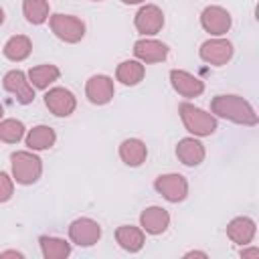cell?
Masks as SVG:
<instances>
[{
	"label": "cell",
	"mask_w": 259,
	"mask_h": 259,
	"mask_svg": "<svg viewBox=\"0 0 259 259\" xmlns=\"http://www.w3.org/2000/svg\"><path fill=\"white\" fill-rule=\"evenodd\" d=\"M210 113L214 117H223L239 125H257L259 121L253 105L241 95H227V93L214 95L210 101Z\"/></svg>",
	"instance_id": "1"
},
{
	"label": "cell",
	"mask_w": 259,
	"mask_h": 259,
	"mask_svg": "<svg viewBox=\"0 0 259 259\" xmlns=\"http://www.w3.org/2000/svg\"><path fill=\"white\" fill-rule=\"evenodd\" d=\"M178 113H180V119L186 127V132H190L192 136H198V138H204V136H210L217 132V117L188 101L180 103L178 107Z\"/></svg>",
	"instance_id": "2"
},
{
	"label": "cell",
	"mask_w": 259,
	"mask_h": 259,
	"mask_svg": "<svg viewBox=\"0 0 259 259\" xmlns=\"http://www.w3.org/2000/svg\"><path fill=\"white\" fill-rule=\"evenodd\" d=\"M10 166H12V178L22 186L34 184L42 174V160L28 150L14 152L10 156Z\"/></svg>",
	"instance_id": "3"
},
{
	"label": "cell",
	"mask_w": 259,
	"mask_h": 259,
	"mask_svg": "<svg viewBox=\"0 0 259 259\" xmlns=\"http://www.w3.org/2000/svg\"><path fill=\"white\" fill-rule=\"evenodd\" d=\"M49 24H51L53 34L57 38H61L63 42L75 45L85 36V22L73 14H61V12L51 14Z\"/></svg>",
	"instance_id": "4"
},
{
	"label": "cell",
	"mask_w": 259,
	"mask_h": 259,
	"mask_svg": "<svg viewBox=\"0 0 259 259\" xmlns=\"http://www.w3.org/2000/svg\"><path fill=\"white\" fill-rule=\"evenodd\" d=\"M198 55H200V59L204 63L214 65V67H223L233 59L235 49H233L231 40H227L223 36H214V38H208V40H204L200 45Z\"/></svg>",
	"instance_id": "5"
},
{
	"label": "cell",
	"mask_w": 259,
	"mask_h": 259,
	"mask_svg": "<svg viewBox=\"0 0 259 259\" xmlns=\"http://www.w3.org/2000/svg\"><path fill=\"white\" fill-rule=\"evenodd\" d=\"M200 26L212 36H223V34H227L231 30L233 16H231V12L227 8L212 4V6H206L200 12Z\"/></svg>",
	"instance_id": "6"
},
{
	"label": "cell",
	"mask_w": 259,
	"mask_h": 259,
	"mask_svg": "<svg viewBox=\"0 0 259 259\" xmlns=\"http://www.w3.org/2000/svg\"><path fill=\"white\" fill-rule=\"evenodd\" d=\"M154 188L168 202H182L188 196V180L182 174H162L154 180Z\"/></svg>",
	"instance_id": "7"
},
{
	"label": "cell",
	"mask_w": 259,
	"mask_h": 259,
	"mask_svg": "<svg viewBox=\"0 0 259 259\" xmlns=\"http://www.w3.org/2000/svg\"><path fill=\"white\" fill-rule=\"evenodd\" d=\"M69 239L79 247H91L101 239V225L89 217L75 219L69 225Z\"/></svg>",
	"instance_id": "8"
},
{
	"label": "cell",
	"mask_w": 259,
	"mask_h": 259,
	"mask_svg": "<svg viewBox=\"0 0 259 259\" xmlns=\"http://www.w3.org/2000/svg\"><path fill=\"white\" fill-rule=\"evenodd\" d=\"M2 85H4V89H6L8 93H12V95L16 97L18 103L28 105V103L34 101V87L30 85L28 75H26L24 71H20V69L8 71V73L4 75V79H2Z\"/></svg>",
	"instance_id": "9"
},
{
	"label": "cell",
	"mask_w": 259,
	"mask_h": 259,
	"mask_svg": "<svg viewBox=\"0 0 259 259\" xmlns=\"http://www.w3.org/2000/svg\"><path fill=\"white\" fill-rule=\"evenodd\" d=\"M45 105L53 115L69 117L77 107V97L73 95V91L65 87H51L45 93Z\"/></svg>",
	"instance_id": "10"
},
{
	"label": "cell",
	"mask_w": 259,
	"mask_h": 259,
	"mask_svg": "<svg viewBox=\"0 0 259 259\" xmlns=\"http://www.w3.org/2000/svg\"><path fill=\"white\" fill-rule=\"evenodd\" d=\"M115 95V85L109 75H93L85 83V97L93 105H105L113 99Z\"/></svg>",
	"instance_id": "11"
},
{
	"label": "cell",
	"mask_w": 259,
	"mask_h": 259,
	"mask_svg": "<svg viewBox=\"0 0 259 259\" xmlns=\"http://www.w3.org/2000/svg\"><path fill=\"white\" fill-rule=\"evenodd\" d=\"M170 85L172 89L182 97H198L204 93V81L196 75L184 71V69H172L170 71Z\"/></svg>",
	"instance_id": "12"
},
{
	"label": "cell",
	"mask_w": 259,
	"mask_h": 259,
	"mask_svg": "<svg viewBox=\"0 0 259 259\" xmlns=\"http://www.w3.org/2000/svg\"><path fill=\"white\" fill-rule=\"evenodd\" d=\"M134 24L136 30L142 34H158L164 26V12L156 4H146L136 12Z\"/></svg>",
	"instance_id": "13"
},
{
	"label": "cell",
	"mask_w": 259,
	"mask_h": 259,
	"mask_svg": "<svg viewBox=\"0 0 259 259\" xmlns=\"http://www.w3.org/2000/svg\"><path fill=\"white\" fill-rule=\"evenodd\" d=\"M170 49L166 42L156 40V38H140L134 42V55L140 63H162L166 61Z\"/></svg>",
	"instance_id": "14"
},
{
	"label": "cell",
	"mask_w": 259,
	"mask_h": 259,
	"mask_svg": "<svg viewBox=\"0 0 259 259\" xmlns=\"http://www.w3.org/2000/svg\"><path fill=\"white\" fill-rule=\"evenodd\" d=\"M140 227L148 235H162L170 227V212L162 206H148L140 214Z\"/></svg>",
	"instance_id": "15"
},
{
	"label": "cell",
	"mask_w": 259,
	"mask_h": 259,
	"mask_svg": "<svg viewBox=\"0 0 259 259\" xmlns=\"http://www.w3.org/2000/svg\"><path fill=\"white\" fill-rule=\"evenodd\" d=\"M204 156H206V150H204V144L198 142L196 138H182L178 144H176V158L184 164V166H200L204 162Z\"/></svg>",
	"instance_id": "16"
},
{
	"label": "cell",
	"mask_w": 259,
	"mask_h": 259,
	"mask_svg": "<svg viewBox=\"0 0 259 259\" xmlns=\"http://www.w3.org/2000/svg\"><path fill=\"white\" fill-rule=\"evenodd\" d=\"M255 233H257V225L249 217H235L227 225V237L239 247L251 245V241L255 239Z\"/></svg>",
	"instance_id": "17"
},
{
	"label": "cell",
	"mask_w": 259,
	"mask_h": 259,
	"mask_svg": "<svg viewBox=\"0 0 259 259\" xmlns=\"http://www.w3.org/2000/svg\"><path fill=\"white\" fill-rule=\"evenodd\" d=\"M119 158L125 166L138 168L146 162L148 158V146L140 138H127L119 144Z\"/></svg>",
	"instance_id": "18"
},
{
	"label": "cell",
	"mask_w": 259,
	"mask_h": 259,
	"mask_svg": "<svg viewBox=\"0 0 259 259\" xmlns=\"http://www.w3.org/2000/svg\"><path fill=\"white\" fill-rule=\"evenodd\" d=\"M115 241L117 245L127 251V253H138L146 245V235L144 229L134 227V225H121L115 229Z\"/></svg>",
	"instance_id": "19"
},
{
	"label": "cell",
	"mask_w": 259,
	"mask_h": 259,
	"mask_svg": "<svg viewBox=\"0 0 259 259\" xmlns=\"http://www.w3.org/2000/svg\"><path fill=\"white\" fill-rule=\"evenodd\" d=\"M2 53H4V57L8 61L20 63V61H24V59L30 57V53H32V40L26 34H14V36H10L4 42Z\"/></svg>",
	"instance_id": "20"
},
{
	"label": "cell",
	"mask_w": 259,
	"mask_h": 259,
	"mask_svg": "<svg viewBox=\"0 0 259 259\" xmlns=\"http://www.w3.org/2000/svg\"><path fill=\"white\" fill-rule=\"evenodd\" d=\"M28 150L32 152H40V150H49L55 146L57 142V134L51 125H34L32 130H28L26 138H24Z\"/></svg>",
	"instance_id": "21"
},
{
	"label": "cell",
	"mask_w": 259,
	"mask_h": 259,
	"mask_svg": "<svg viewBox=\"0 0 259 259\" xmlns=\"http://www.w3.org/2000/svg\"><path fill=\"white\" fill-rule=\"evenodd\" d=\"M59 77H61V69L57 65H51V63L36 65L28 71V81L34 89H49V85L59 81Z\"/></svg>",
	"instance_id": "22"
},
{
	"label": "cell",
	"mask_w": 259,
	"mask_h": 259,
	"mask_svg": "<svg viewBox=\"0 0 259 259\" xmlns=\"http://www.w3.org/2000/svg\"><path fill=\"white\" fill-rule=\"evenodd\" d=\"M146 75V67L144 63L140 61H121L115 69V79L121 83V85H127V87H134L138 85Z\"/></svg>",
	"instance_id": "23"
},
{
	"label": "cell",
	"mask_w": 259,
	"mask_h": 259,
	"mask_svg": "<svg viewBox=\"0 0 259 259\" xmlns=\"http://www.w3.org/2000/svg\"><path fill=\"white\" fill-rule=\"evenodd\" d=\"M38 245H40V253L45 259H65L71 255V243H67L61 237L42 235L38 237Z\"/></svg>",
	"instance_id": "24"
},
{
	"label": "cell",
	"mask_w": 259,
	"mask_h": 259,
	"mask_svg": "<svg viewBox=\"0 0 259 259\" xmlns=\"http://www.w3.org/2000/svg\"><path fill=\"white\" fill-rule=\"evenodd\" d=\"M49 12H51V6H49V0H24L22 2V14L26 18V22L30 24H42L49 20Z\"/></svg>",
	"instance_id": "25"
},
{
	"label": "cell",
	"mask_w": 259,
	"mask_h": 259,
	"mask_svg": "<svg viewBox=\"0 0 259 259\" xmlns=\"http://www.w3.org/2000/svg\"><path fill=\"white\" fill-rule=\"evenodd\" d=\"M24 123L20 119H14V117H8V119H2L0 121V142L4 144H16L24 138Z\"/></svg>",
	"instance_id": "26"
},
{
	"label": "cell",
	"mask_w": 259,
	"mask_h": 259,
	"mask_svg": "<svg viewBox=\"0 0 259 259\" xmlns=\"http://www.w3.org/2000/svg\"><path fill=\"white\" fill-rule=\"evenodd\" d=\"M14 194V178H10L4 170H0V202H8Z\"/></svg>",
	"instance_id": "27"
},
{
	"label": "cell",
	"mask_w": 259,
	"mask_h": 259,
	"mask_svg": "<svg viewBox=\"0 0 259 259\" xmlns=\"http://www.w3.org/2000/svg\"><path fill=\"white\" fill-rule=\"evenodd\" d=\"M241 257H243V259H259V249L245 245V247L241 249Z\"/></svg>",
	"instance_id": "28"
},
{
	"label": "cell",
	"mask_w": 259,
	"mask_h": 259,
	"mask_svg": "<svg viewBox=\"0 0 259 259\" xmlns=\"http://www.w3.org/2000/svg\"><path fill=\"white\" fill-rule=\"evenodd\" d=\"M6 257H16V259H24V253H20V251H14V249H10V251H2V253H0V259H6Z\"/></svg>",
	"instance_id": "29"
},
{
	"label": "cell",
	"mask_w": 259,
	"mask_h": 259,
	"mask_svg": "<svg viewBox=\"0 0 259 259\" xmlns=\"http://www.w3.org/2000/svg\"><path fill=\"white\" fill-rule=\"evenodd\" d=\"M184 257H202V259H206L208 255L204 251H188V253H184Z\"/></svg>",
	"instance_id": "30"
},
{
	"label": "cell",
	"mask_w": 259,
	"mask_h": 259,
	"mask_svg": "<svg viewBox=\"0 0 259 259\" xmlns=\"http://www.w3.org/2000/svg\"><path fill=\"white\" fill-rule=\"evenodd\" d=\"M4 18H6V14H4V8L0 6V26L4 24Z\"/></svg>",
	"instance_id": "31"
},
{
	"label": "cell",
	"mask_w": 259,
	"mask_h": 259,
	"mask_svg": "<svg viewBox=\"0 0 259 259\" xmlns=\"http://www.w3.org/2000/svg\"><path fill=\"white\" fill-rule=\"evenodd\" d=\"M123 4H142L144 0H121Z\"/></svg>",
	"instance_id": "32"
},
{
	"label": "cell",
	"mask_w": 259,
	"mask_h": 259,
	"mask_svg": "<svg viewBox=\"0 0 259 259\" xmlns=\"http://www.w3.org/2000/svg\"><path fill=\"white\" fill-rule=\"evenodd\" d=\"M4 115V107H2V103H0V117Z\"/></svg>",
	"instance_id": "33"
},
{
	"label": "cell",
	"mask_w": 259,
	"mask_h": 259,
	"mask_svg": "<svg viewBox=\"0 0 259 259\" xmlns=\"http://www.w3.org/2000/svg\"><path fill=\"white\" fill-rule=\"evenodd\" d=\"M91 2H101V0H91Z\"/></svg>",
	"instance_id": "34"
}]
</instances>
